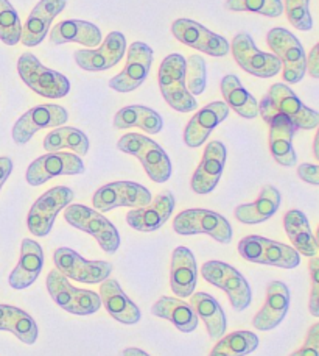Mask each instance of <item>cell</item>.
Wrapping results in <instances>:
<instances>
[{
	"label": "cell",
	"instance_id": "obj_2",
	"mask_svg": "<svg viewBox=\"0 0 319 356\" xmlns=\"http://www.w3.org/2000/svg\"><path fill=\"white\" fill-rule=\"evenodd\" d=\"M117 149L123 154L136 156L142 163L146 175L155 183L170 180L173 168L165 150L151 138L140 133H126L119 139Z\"/></svg>",
	"mask_w": 319,
	"mask_h": 356
},
{
	"label": "cell",
	"instance_id": "obj_38",
	"mask_svg": "<svg viewBox=\"0 0 319 356\" xmlns=\"http://www.w3.org/2000/svg\"><path fill=\"white\" fill-rule=\"evenodd\" d=\"M259 344L257 334L248 330H239L220 338L209 356H246L252 353Z\"/></svg>",
	"mask_w": 319,
	"mask_h": 356
},
{
	"label": "cell",
	"instance_id": "obj_27",
	"mask_svg": "<svg viewBox=\"0 0 319 356\" xmlns=\"http://www.w3.org/2000/svg\"><path fill=\"white\" fill-rule=\"evenodd\" d=\"M198 283L196 259L187 247H176L171 255L170 288L178 297H190Z\"/></svg>",
	"mask_w": 319,
	"mask_h": 356
},
{
	"label": "cell",
	"instance_id": "obj_24",
	"mask_svg": "<svg viewBox=\"0 0 319 356\" xmlns=\"http://www.w3.org/2000/svg\"><path fill=\"white\" fill-rule=\"evenodd\" d=\"M67 0H40L31 10L27 22L22 27L21 41L24 46L35 47L46 40L50 24L53 19L64 11Z\"/></svg>",
	"mask_w": 319,
	"mask_h": 356
},
{
	"label": "cell",
	"instance_id": "obj_45",
	"mask_svg": "<svg viewBox=\"0 0 319 356\" xmlns=\"http://www.w3.org/2000/svg\"><path fill=\"white\" fill-rule=\"evenodd\" d=\"M298 175L302 181L319 186V164H301V166L298 168Z\"/></svg>",
	"mask_w": 319,
	"mask_h": 356
},
{
	"label": "cell",
	"instance_id": "obj_12",
	"mask_svg": "<svg viewBox=\"0 0 319 356\" xmlns=\"http://www.w3.org/2000/svg\"><path fill=\"white\" fill-rule=\"evenodd\" d=\"M153 200L150 189L134 181H114L95 191L92 205L100 213L116 208H140Z\"/></svg>",
	"mask_w": 319,
	"mask_h": 356
},
{
	"label": "cell",
	"instance_id": "obj_11",
	"mask_svg": "<svg viewBox=\"0 0 319 356\" xmlns=\"http://www.w3.org/2000/svg\"><path fill=\"white\" fill-rule=\"evenodd\" d=\"M74 200V191L67 186H55L44 193L30 208L27 227L31 234L44 238L52 232L56 216Z\"/></svg>",
	"mask_w": 319,
	"mask_h": 356
},
{
	"label": "cell",
	"instance_id": "obj_48",
	"mask_svg": "<svg viewBox=\"0 0 319 356\" xmlns=\"http://www.w3.org/2000/svg\"><path fill=\"white\" fill-rule=\"evenodd\" d=\"M122 356H150V355L144 350H140V348L130 347V348H125L122 352Z\"/></svg>",
	"mask_w": 319,
	"mask_h": 356
},
{
	"label": "cell",
	"instance_id": "obj_49",
	"mask_svg": "<svg viewBox=\"0 0 319 356\" xmlns=\"http://www.w3.org/2000/svg\"><path fill=\"white\" fill-rule=\"evenodd\" d=\"M313 155L316 160L319 161V125H318V131L315 135V141H313Z\"/></svg>",
	"mask_w": 319,
	"mask_h": 356
},
{
	"label": "cell",
	"instance_id": "obj_28",
	"mask_svg": "<svg viewBox=\"0 0 319 356\" xmlns=\"http://www.w3.org/2000/svg\"><path fill=\"white\" fill-rule=\"evenodd\" d=\"M268 125H270V152L274 161L285 168L295 166L298 155L293 147V138H295L296 127L290 119L280 114L271 118Z\"/></svg>",
	"mask_w": 319,
	"mask_h": 356
},
{
	"label": "cell",
	"instance_id": "obj_16",
	"mask_svg": "<svg viewBox=\"0 0 319 356\" xmlns=\"http://www.w3.org/2000/svg\"><path fill=\"white\" fill-rule=\"evenodd\" d=\"M171 35L184 46L196 49L209 56H225L231 50L226 38L214 33L191 19H178L171 24Z\"/></svg>",
	"mask_w": 319,
	"mask_h": 356
},
{
	"label": "cell",
	"instance_id": "obj_14",
	"mask_svg": "<svg viewBox=\"0 0 319 356\" xmlns=\"http://www.w3.org/2000/svg\"><path fill=\"white\" fill-rule=\"evenodd\" d=\"M231 52L237 65L254 77L271 79L282 71L277 56L255 47L254 40L248 33H239L234 38Z\"/></svg>",
	"mask_w": 319,
	"mask_h": 356
},
{
	"label": "cell",
	"instance_id": "obj_21",
	"mask_svg": "<svg viewBox=\"0 0 319 356\" xmlns=\"http://www.w3.org/2000/svg\"><path fill=\"white\" fill-rule=\"evenodd\" d=\"M175 195L170 191H164L148 205L132 208L126 214L128 225L142 233H151L161 228L170 219L175 209Z\"/></svg>",
	"mask_w": 319,
	"mask_h": 356
},
{
	"label": "cell",
	"instance_id": "obj_32",
	"mask_svg": "<svg viewBox=\"0 0 319 356\" xmlns=\"http://www.w3.org/2000/svg\"><path fill=\"white\" fill-rule=\"evenodd\" d=\"M284 228L286 232V236L291 241L293 249H296L299 255L309 258L318 257L319 247L316 238L313 232H311L307 216L302 211H299V209H290L284 216Z\"/></svg>",
	"mask_w": 319,
	"mask_h": 356
},
{
	"label": "cell",
	"instance_id": "obj_1",
	"mask_svg": "<svg viewBox=\"0 0 319 356\" xmlns=\"http://www.w3.org/2000/svg\"><path fill=\"white\" fill-rule=\"evenodd\" d=\"M259 114L266 124L271 118L280 114L290 119L296 130H313L319 125V113L304 105L302 100L285 83L271 85L259 104Z\"/></svg>",
	"mask_w": 319,
	"mask_h": 356
},
{
	"label": "cell",
	"instance_id": "obj_8",
	"mask_svg": "<svg viewBox=\"0 0 319 356\" xmlns=\"http://www.w3.org/2000/svg\"><path fill=\"white\" fill-rule=\"evenodd\" d=\"M19 77L31 91L46 99L66 97L70 91V81L62 74L49 69L33 54H22L17 61Z\"/></svg>",
	"mask_w": 319,
	"mask_h": 356
},
{
	"label": "cell",
	"instance_id": "obj_35",
	"mask_svg": "<svg viewBox=\"0 0 319 356\" xmlns=\"http://www.w3.org/2000/svg\"><path fill=\"white\" fill-rule=\"evenodd\" d=\"M114 127L119 130L126 129H137L144 130L148 135H157L162 130L164 120L162 116L153 108L144 105H130L119 110L116 118H114Z\"/></svg>",
	"mask_w": 319,
	"mask_h": 356
},
{
	"label": "cell",
	"instance_id": "obj_7",
	"mask_svg": "<svg viewBox=\"0 0 319 356\" xmlns=\"http://www.w3.org/2000/svg\"><path fill=\"white\" fill-rule=\"evenodd\" d=\"M46 284L53 302L70 314L89 316L101 308V298L97 292L75 288L58 269L50 270Z\"/></svg>",
	"mask_w": 319,
	"mask_h": 356
},
{
	"label": "cell",
	"instance_id": "obj_40",
	"mask_svg": "<svg viewBox=\"0 0 319 356\" xmlns=\"http://www.w3.org/2000/svg\"><path fill=\"white\" fill-rule=\"evenodd\" d=\"M229 11H250L266 17H279L284 13L282 0H226Z\"/></svg>",
	"mask_w": 319,
	"mask_h": 356
},
{
	"label": "cell",
	"instance_id": "obj_13",
	"mask_svg": "<svg viewBox=\"0 0 319 356\" xmlns=\"http://www.w3.org/2000/svg\"><path fill=\"white\" fill-rule=\"evenodd\" d=\"M55 267L64 277L74 282L97 284L103 283L110 278L112 272V264L106 261H89L83 258L80 253L69 249V247H60L53 253Z\"/></svg>",
	"mask_w": 319,
	"mask_h": 356
},
{
	"label": "cell",
	"instance_id": "obj_26",
	"mask_svg": "<svg viewBox=\"0 0 319 356\" xmlns=\"http://www.w3.org/2000/svg\"><path fill=\"white\" fill-rule=\"evenodd\" d=\"M44 267L42 247L33 239H24L21 244V258L10 273L8 283L12 289H27L33 284Z\"/></svg>",
	"mask_w": 319,
	"mask_h": 356
},
{
	"label": "cell",
	"instance_id": "obj_37",
	"mask_svg": "<svg viewBox=\"0 0 319 356\" xmlns=\"http://www.w3.org/2000/svg\"><path fill=\"white\" fill-rule=\"evenodd\" d=\"M44 149L47 152H61L70 149L72 154L85 156L89 152V138L85 131L75 127H56L44 138Z\"/></svg>",
	"mask_w": 319,
	"mask_h": 356
},
{
	"label": "cell",
	"instance_id": "obj_46",
	"mask_svg": "<svg viewBox=\"0 0 319 356\" xmlns=\"http://www.w3.org/2000/svg\"><path fill=\"white\" fill-rule=\"evenodd\" d=\"M307 72L310 77L319 79V42L315 44L307 56Z\"/></svg>",
	"mask_w": 319,
	"mask_h": 356
},
{
	"label": "cell",
	"instance_id": "obj_50",
	"mask_svg": "<svg viewBox=\"0 0 319 356\" xmlns=\"http://www.w3.org/2000/svg\"><path fill=\"white\" fill-rule=\"evenodd\" d=\"M315 238H316V243H318V247H319V227H318V230H316Z\"/></svg>",
	"mask_w": 319,
	"mask_h": 356
},
{
	"label": "cell",
	"instance_id": "obj_9",
	"mask_svg": "<svg viewBox=\"0 0 319 356\" xmlns=\"http://www.w3.org/2000/svg\"><path fill=\"white\" fill-rule=\"evenodd\" d=\"M173 230L182 236L207 234L221 244L232 241V227L220 213L202 208L184 209L173 220Z\"/></svg>",
	"mask_w": 319,
	"mask_h": 356
},
{
	"label": "cell",
	"instance_id": "obj_10",
	"mask_svg": "<svg viewBox=\"0 0 319 356\" xmlns=\"http://www.w3.org/2000/svg\"><path fill=\"white\" fill-rule=\"evenodd\" d=\"M206 282L226 292L235 311H245L252 302V291L248 280L235 267L223 261H207L201 267Z\"/></svg>",
	"mask_w": 319,
	"mask_h": 356
},
{
	"label": "cell",
	"instance_id": "obj_3",
	"mask_svg": "<svg viewBox=\"0 0 319 356\" xmlns=\"http://www.w3.org/2000/svg\"><path fill=\"white\" fill-rule=\"evenodd\" d=\"M186 63L180 54L165 56L157 72L159 89L169 106L178 113H189L196 110V99L190 94L186 85Z\"/></svg>",
	"mask_w": 319,
	"mask_h": 356
},
{
	"label": "cell",
	"instance_id": "obj_23",
	"mask_svg": "<svg viewBox=\"0 0 319 356\" xmlns=\"http://www.w3.org/2000/svg\"><path fill=\"white\" fill-rule=\"evenodd\" d=\"M229 106L225 102H212L193 114L184 129V143L187 147L196 149L207 141L210 133L227 118Z\"/></svg>",
	"mask_w": 319,
	"mask_h": 356
},
{
	"label": "cell",
	"instance_id": "obj_41",
	"mask_svg": "<svg viewBox=\"0 0 319 356\" xmlns=\"http://www.w3.org/2000/svg\"><path fill=\"white\" fill-rule=\"evenodd\" d=\"M186 85L191 95H200L207 86L206 61L200 55H191L186 63Z\"/></svg>",
	"mask_w": 319,
	"mask_h": 356
},
{
	"label": "cell",
	"instance_id": "obj_42",
	"mask_svg": "<svg viewBox=\"0 0 319 356\" xmlns=\"http://www.w3.org/2000/svg\"><path fill=\"white\" fill-rule=\"evenodd\" d=\"M284 11L296 30L309 31L313 29V19L310 15V0H285Z\"/></svg>",
	"mask_w": 319,
	"mask_h": 356
},
{
	"label": "cell",
	"instance_id": "obj_44",
	"mask_svg": "<svg viewBox=\"0 0 319 356\" xmlns=\"http://www.w3.org/2000/svg\"><path fill=\"white\" fill-rule=\"evenodd\" d=\"M290 356H319V322L310 327L302 347Z\"/></svg>",
	"mask_w": 319,
	"mask_h": 356
},
{
	"label": "cell",
	"instance_id": "obj_20",
	"mask_svg": "<svg viewBox=\"0 0 319 356\" xmlns=\"http://www.w3.org/2000/svg\"><path fill=\"white\" fill-rule=\"evenodd\" d=\"M226 155L227 154L225 144L220 141H210L206 145L201 161L198 164L190 181L193 193L200 195L212 193L223 175V169H225L226 164Z\"/></svg>",
	"mask_w": 319,
	"mask_h": 356
},
{
	"label": "cell",
	"instance_id": "obj_4",
	"mask_svg": "<svg viewBox=\"0 0 319 356\" xmlns=\"http://www.w3.org/2000/svg\"><path fill=\"white\" fill-rule=\"evenodd\" d=\"M64 219L69 225H72L76 230H81L92 238L97 239L98 245L106 252L107 255L116 253L120 247V234L116 225L110 219H106L103 214L95 208H89L80 203H70L64 209Z\"/></svg>",
	"mask_w": 319,
	"mask_h": 356
},
{
	"label": "cell",
	"instance_id": "obj_31",
	"mask_svg": "<svg viewBox=\"0 0 319 356\" xmlns=\"http://www.w3.org/2000/svg\"><path fill=\"white\" fill-rule=\"evenodd\" d=\"M151 313L159 319H165L182 333H191L198 328V316L190 303H186L181 298L164 296L151 307Z\"/></svg>",
	"mask_w": 319,
	"mask_h": 356
},
{
	"label": "cell",
	"instance_id": "obj_6",
	"mask_svg": "<svg viewBox=\"0 0 319 356\" xmlns=\"http://www.w3.org/2000/svg\"><path fill=\"white\" fill-rule=\"evenodd\" d=\"M239 253L246 261L280 267V269H295L301 264V255L291 245L259 234H251L241 239L239 243Z\"/></svg>",
	"mask_w": 319,
	"mask_h": 356
},
{
	"label": "cell",
	"instance_id": "obj_25",
	"mask_svg": "<svg viewBox=\"0 0 319 356\" xmlns=\"http://www.w3.org/2000/svg\"><path fill=\"white\" fill-rule=\"evenodd\" d=\"M98 296L101 298V305L107 311L112 319H116L125 325H134L140 321V309L130 297L125 294L122 286L119 284L117 280L107 278L100 284Z\"/></svg>",
	"mask_w": 319,
	"mask_h": 356
},
{
	"label": "cell",
	"instance_id": "obj_5",
	"mask_svg": "<svg viewBox=\"0 0 319 356\" xmlns=\"http://www.w3.org/2000/svg\"><path fill=\"white\" fill-rule=\"evenodd\" d=\"M266 42L273 54L282 65V79L285 83H299L307 74V55L298 38L282 27L268 31Z\"/></svg>",
	"mask_w": 319,
	"mask_h": 356
},
{
	"label": "cell",
	"instance_id": "obj_15",
	"mask_svg": "<svg viewBox=\"0 0 319 356\" xmlns=\"http://www.w3.org/2000/svg\"><path fill=\"white\" fill-rule=\"evenodd\" d=\"M85 163L72 152H47L30 164L25 178L30 186H41L60 175L85 174Z\"/></svg>",
	"mask_w": 319,
	"mask_h": 356
},
{
	"label": "cell",
	"instance_id": "obj_34",
	"mask_svg": "<svg viewBox=\"0 0 319 356\" xmlns=\"http://www.w3.org/2000/svg\"><path fill=\"white\" fill-rule=\"evenodd\" d=\"M220 89L225 104L234 110L239 116L245 119H254L259 116V102L254 99V95L246 91V88L240 83L237 75L227 74L221 79Z\"/></svg>",
	"mask_w": 319,
	"mask_h": 356
},
{
	"label": "cell",
	"instance_id": "obj_47",
	"mask_svg": "<svg viewBox=\"0 0 319 356\" xmlns=\"http://www.w3.org/2000/svg\"><path fill=\"white\" fill-rule=\"evenodd\" d=\"M12 172V161L8 156H0V189Z\"/></svg>",
	"mask_w": 319,
	"mask_h": 356
},
{
	"label": "cell",
	"instance_id": "obj_30",
	"mask_svg": "<svg viewBox=\"0 0 319 356\" xmlns=\"http://www.w3.org/2000/svg\"><path fill=\"white\" fill-rule=\"evenodd\" d=\"M280 200H282V197H280L279 191L271 184H266L261 188L259 197L252 203H245V205L235 208V218L246 225L261 224L277 213Z\"/></svg>",
	"mask_w": 319,
	"mask_h": 356
},
{
	"label": "cell",
	"instance_id": "obj_19",
	"mask_svg": "<svg viewBox=\"0 0 319 356\" xmlns=\"http://www.w3.org/2000/svg\"><path fill=\"white\" fill-rule=\"evenodd\" d=\"M153 65V49L145 42H132L128 49L122 72L110 80V88L117 92H131L144 85Z\"/></svg>",
	"mask_w": 319,
	"mask_h": 356
},
{
	"label": "cell",
	"instance_id": "obj_39",
	"mask_svg": "<svg viewBox=\"0 0 319 356\" xmlns=\"http://www.w3.org/2000/svg\"><path fill=\"white\" fill-rule=\"evenodd\" d=\"M22 36V24L17 11L8 0H0V41L16 46Z\"/></svg>",
	"mask_w": 319,
	"mask_h": 356
},
{
	"label": "cell",
	"instance_id": "obj_36",
	"mask_svg": "<svg viewBox=\"0 0 319 356\" xmlns=\"http://www.w3.org/2000/svg\"><path fill=\"white\" fill-rule=\"evenodd\" d=\"M0 332L12 333L27 346H33L40 334L33 317L11 305H0Z\"/></svg>",
	"mask_w": 319,
	"mask_h": 356
},
{
	"label": "cell",
	"instance_id": "obj_18",
	"mask_svg": "<svg viewBox=\"0 0 319 356\" xmlns=\"http://www.w3.org/2000/svg\"><path fill=\"white\" fill-rule=\"evenodd\" d=\"M126 52V38L111 31L97 49H81L74 54L76 65L87 72H103L122 61Z\"/></svg>",
	"mask_w": 319,
	"mask_h": 356
},
{
	"label": "cell",
	"instance_id": "obj_43",
	"mask_svg": "<svg viewBox=\"0 0 319 356\" xmlns=\"http://www.w3.org/2000/svg\"><path fill=\"white\" fill-rule=\"evenodd\" d=\"M309 269H310V278H311L309 309L311 316L319 317V257L310 258Z\"/></svg>",
	"mask_w": 319,
	"mask_h": 356
},
{
	"label": "cell",
	"instance_id": "obj_22",
	"mask_svg": "<svg viewBox=\"0 0 319 356\" xmlns=\"http://www.w3.org/2000/svg\"><path fill=\"white\" fill-rule=\"evenodd\" d=\"M291 302L290 289L284 282H271L266 288L264 307L255 314L252 325L259 332H271L279 327L288 313Z\"/></svg>",
	"mask_w": 319,
	"mask_h": 356
},
{
	"label": "cell",
	"instance_id": "obj_33",
	"mask_svg": "<svg viewBox=\"0 0 319 356\" xmlns=\"http://www.w3.org/2000/svg\"><path fill=\"white\" fill-rule=\"evenodd\" d=\"M190 305L195 309L198 319H201L206 325L209 338H223V334L226 333L227 322L225 311H223L218 300L214 296L207 294V292H196V294L193 292L190 296Z\"/></svg>",
	"mask_w": 319,
	"mask_h": 356
},
{
	"label": "cell",
	"instance_id": "obj_17",
	"mask_svg": "<svg viewBox=\"0 0 319 356\" xmlns=\"http://www.w3.org/2000/svg\"><path fill=\"white\" fill-rule=\"evenodd\" d=\"M69 119L66 108L55 104L37 105L16 120L12 127V139L19 145L27 144L37 131L50 127H62Z\"/></svg>",
	"mask_w": 319,
	"mask_h": 356
},
{
	"label": "cell",
	"instance_id": "obj_29",
	"mask_svg": "<svg viewBox=\"0 0 319 356\" xmlns=\"http://www.w3.org/2000/svg\"><path fill=\"white\" fill-rule=\"evenodd\" d=\"M101 31L97 25L78 19H67L56 24L50 31L49 40L53 46H62L67 42H78L87 49H95L101 44Z\"/></svg>",
	"mask_w": 319,
	"mask_h": 356
}]
</instances>
